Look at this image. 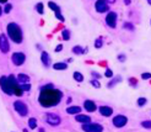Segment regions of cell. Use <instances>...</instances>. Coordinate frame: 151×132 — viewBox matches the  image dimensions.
<instances>
[{
  "label": "cell",
  "instance_id": "1",
  "mask_svg": "<svg viewBox=\"0 0 151 132\" xmlns=\"http://www.w3.org/2000/svg\"><path fill=\"white\" fill-rule=\"evenodd\" d=\"M62 99H63V93L55 88L40 89L38 103L43 107H54L62 101Z\"/></svg>",
  "mask_w": 151,
  "mask_h": 132
},
{
  "label": "cell",
  "instance_id": "2",
  "mask_svg": "<svg viewBox=\"0 0 151 132\" xmlns=\"http://www.w3.org/2000/svg\"><path fill=\"white\" fill-rule=\"evenodd\" d=\"M6 32H7V36L11 38V41L15 43H21L24 41L22 31L16 22H10V24L6 26Z\"/></svg>",
  "mask_w": 151,
  "mask_h": 132
},
{
  "label": "cell",
  "instance_id": "3",
  "mask_svg": "<svg viewBox=\"0 0 151 132\" xmlns=\"http://www.w3.org/2000/svg\"><path fill=\"white\" fill-rule=\"evenodd\" d=\"M81 128H82V131H85V132H102L103 131V126L100 125V123H97V122L82 123Z\"/></svg>",
  "mask_w": 151,
  "mask_h": 132
},
{
  "label": "cell",
  "instance_id": "4",
  "mask_svg": "<svg viewBox=\"0 0 151 132\" xmlns=\"http://www.w3.org/2000/svg\"><path fill=\"white\" fill-rule=\"evenodd\" d=\"M0 88H1V90L5 93V94H7V95H14V91H12V88H11L9 77L1 75V78H0Z\"/></svg>",
  "mask_w": 151,
  "mask_h": 132
},
{
  "label": "cell",
  "instance_id": "5",
  "mask_svg": "<svg viewBox=\"0 0 151 132\" xmlns=\"http://www.w3.org/2000/svg\"><path fill=\"white\" fill-rule=\"evenodd\" d=\"M127 123H128V117L125 115H122V114H119V115L114 116V117L112 119V125L116 128H123Z\"/></svg>",
  "mask_w": 151,
  "mask_h": 132
},
{
  "label": "cell",
  "instance_id": "6",
  "mask_svg": "<svg viewBox=\"0 0 151 132\" xmlns=\"http://www.w3.org/2000/svg\"><path fill=\"white\" fill-rule=\"evenodd\" d=\"M14 109H15V111H16L21 117H25V116L28 115V107L25 103H22L20 101V100H16V101L14 103Z\"/></svg>",
  "mask_w": 151,
  "mask_h": 132
},
{
  "label": "cell",
  "instance_id": "7",
  "mask_svg": "<svg viewBox=\"0 0 151 132\" xmlns=\"http://www.w3.org/2000/svg\"><path fill=\"white\" fill-rule=\"evenodd\" d=\"M9 80H10V84H11V88H12V91H14V95L21 96L22 94H24V90L21 89L20 83H19L17 78H15V77L11 74V75H9Z\"/></svg>",
  "mask_w": 151,
  "mask_h": 132
},
{
  "label": "cell",
  "instance_id": "8",
  "mask_svg": "<svg viewBox=\"0 0 151 132\" xmlns=\"http://www.w3.org/2000/svg\"><path fill=\"white\" fill-rule=\"evenodd\" d=\"M117 20H118V15L114 11H108L107 12V16H106L104 21H106V25L111 28H116L117 27Z\"/></svg>",
  "mask_w": 151,
  "mask_h": 132
},
{
  "label": "cell",
  "instance_id": "9",
  "mask_svg": "<svg viewBox=\"0 0 151 132\" xmlns=\"http://www.w3.org/2000/svg\"><path fill=\"white\" fill-rule=\"evenodd\" d=\"M11 61L16 67H20L25 63L26 56H25V53H22V52H14L11 56Z\"/></svg>",
  "mask_w": 151,
  "mask_h": 132
},
{
  "label": "cell",
  "instance_id": "10",
  "mask_svg": "<svg viewBox=\"0 0 151 132\" xmlns=\"http://www.w3.org/2000/svg\"><path fill=\"white\" fill-rule=\"evenodd\" d=\"M46 122L50 126H59L60 122H62V119H60V116L54 114V112H50V114H47L46 116Z\"/></svg>",
  "mask_w": 151,
  "mask_h": 132
},
{
  "label": "cell",
  "instance_id": "11",
  "mask_svg": "<svg viewBox=\"0 0 151 132\" xmlns=\"http://www.w3.org/2000/svg\"><path fill=\"white\" fill-rule=\"evenodd\" d=\"M95 9H96V11L99 12V14L108 12L109 11V4L106 1V0H96Z\"/></svg>",
  "mask_w": 151,
  "mask_h": 132
},
{
  "label": "cell",
  "instance_id": "12",
  "mask_svg": "<svg viewBox=\"0 0 151 132\" xmlns=\"http://www.w3.org/2000/svg\"><path fill=\"white\" fill-rule=\"evenodd\" d=\"M0 51L1 53H7L10 51V44H9V41L4 34L0 35Z\"/></svg>",
  "mask_w": 151,
  "mask_h": 132
},
{
  "label": "cell",
  "instance_id": "13",
  "mask_svg": "<svg viewBox=\"0 0 151 132\" xmlns=\"http://www.w3.org/2000/svg\"><path fill=\"white\" fill-rule=\"evenodd\" d=\"M99 112L104 116V117H109V116L113 115V109L111 106H107V105H102L99 107Z\"/></svg>",
  "mask_w": 151,
  "mask_h": 132
},
{
  "label": "cell",
  "instance_id": "14",
  "mask_svg": "<svg viewBox=\"0 0 151 132\" xmlns=\"http://www.w3.org/2000/svg\"><path fill=\"white\" fill-rule=\"evenodd\" d=\"M84 109L87 111V112H93L97 110V105L93 100H85L84 103Z\"/></svg>",
  "mask_w": 151,
  "mask_h": 132
},
{
  "label": "cell",
  "instance_id": "15",
  "mask_svg": "<svg viewBox=\"0 0 151 132\" xmlns=\"http://www.w3.org/2000/svg\"><path fill=\"white\" fill-rule=\"evenodd\" d=\"M41 62L43 63L44 67H49L50 66V56L46 51H42V53H41Z\"/></svg>",
  "mask_w": 151,
  "mask_h": 132
},
{
  "label": "cell",
  "instance_id": "16",
  "mask_svg": "<svg viewBox=\"0 0 151 132\" xmlns=\"http://www.w3.org/2000/svg\"><path fill=\"white\" fill-rule=\"evenodd\" d=\"M75 120L78 122H81V123H86V122H91V117L88 115H82L81 112L80 114H76L75 115Z\"/></svg>",
  "mask_w": 151,
  "mask_h": 132
},
{
  "label": "cell",
  "instance_id": "17",
  "mask_svg": "<svg viewBox=\"0 0 151 132\" xmlns=\"http://www.w3.org/2000/svg\"><path fill=\"white\" fill-rule=\"evenodd\" d=\"M52 67H53V69H55V71H65L68 68V63L66 62H57V63H54Z\"/></svg>",
  "mask_w": 151,
  "mask_h": 132
},
{
  "label": "cell",
  "instance_id": "18",
  "mask_svg": "<svg viewBox=\"0 0 151 132\" xmlns=\"http://www.w3.org/2000/svg\"><path fill=\"white\" fill-rule=\"evenodd\" d=\"M73 53L74 54H78V56H81V54H84V53H86L87 52V48H82V46H74V47H73Z\"/></svg>",
  "mask_w": 151,
  "mask_h": 132
},
{
  "label": "cell",
  "instance_id": "19",
  "mask_svg": "<svg viewBox=\"0 0 151 132\" xmlns=\"http://www.w3.org/2000/svg\"><path fill=\"white\" fill-rule=\"evenodd\" d=\"M66 112L69 115H76L81 112V107L80 106H69L66 109Z\"/></svg>",
  "mask_w": 151,
  "mask_h": 132
},
{
  "label": "cell",
  "instance_id": "20",
  "mask_svg": "<svg viewBox=\"0 0 151 132\" xmlns=\"http://www.w3.org/2000/svg\"><path fill=\"white\" fill-rule=\"evenodd\" d=\"M17 80H19L20 84H22V83H29V77L27 74H25V73H20L17 75Z\"/></svg>",
  "mask_w": 151,
  "mask_h": 132
},
{
  "label": "cell",
  "instance_id": "21",
  "mask_svg": "<svg viewBox=\"0 0 151 132\" xmlns=\"http://www.w3.org/2000/svg\"><path fill=\"white\" fill-rule=\"evenodd\" d=\"M122 80H123V78H122L120 75H119V77H117V78H112V80H111V82H108V84H107V88H108V89H109V88H113L117 83H120Z\"/></svg>",
  "mask_w": 151,
  "mask_h": 132
},
{
  "label": "cell",
  "instance_id": "22",
  "mask_svg": "<svg viewBox=\"0 0 151 132\" xmlns=\"http://www.w3.org/2000/svg\"><path fill=\"white\" fill-rule=\"evenodd\" d=\"M73 78H74L75 82H78V83H82V82H84V75H82V73H80V72H74Z\"/></svg>",
  "mask_w": 151,
  "mask_h": 132
},
{
  "label": "cell",
  "instance_id": "23",
  "mask_svg": "<svg viewBox=\"0 0 151 132\" xmlns=\"http://www.w3.org/2000/svg\"><path fill=\"white\" fill-rule=\"evenodd\" d=\"M70 37H71V32H70V30H63L62 31V38L64 41H69L70 40Z\"/></svg>",
  "mask_w": 151,
  "mask_h": 132
},
{
  "label": "cell",
  "instance_id": "24",
  "mask_svg": "<svg viewBox=\"0 0 151 132\" xmlns=\"http://www.w3.org/2000/svg\"><path fill=\"white\" fill-rule=\"evenodd\" d=\"M48 7H49L50 10L54 11V12L60 11V6H59V5H57L55 3H53V1H48Z\"/></svg>",
  "mask_w": 151,
  "mask_h": 132
},
{
  "label": "cell",
  "instance_id": "25",
  "mask_svg": "<svg viewBox=\"0 0 151 132\" xmlns=\"http://www.w3.org/2000/svg\"><path fill=\"white\" fill-rule=\"evenodd\" d=\"M146 104H147V99H146V98H139V99L137 100V105H138L139 107L145 106Z\"/></svg>",
  "mask_w": 151,
  "mask_h": 132
},
{
  "label": "cell",
  "instance_id": "26",
  "mask_svg": "<svg viewBox=\"0 0 151 132\" xmlns=\"http://www.w3.org/2000/svg\"><path fill=\"white\" fill-rule=\"evenodd\" d=\"M28 127L31 128V130H35L37 127V120L35 117H31L28 120Z\"/></svg>",
  "mask_w": 151,
  "mask_h": 132
},
{
  "label": "cell",
  "instance_id": "27",
  "mask_svg": "<svg viewBox=\"0 0 151 132\" xmlns=\"http://www.w3.org/2000/svg\"><path fill=\"white\" fill-rule=\"evenodd\" d=\"M141 127L142 128H146V130H151V120H144L141 121Z\"/></svg>",
  "mask_w": 151,
  "mask_h": 132
},
{
  "label": "cell",
  "instance_id": "28",
  "mask_svg": "<svg viewBox=\"0 0 151 132\" xmlns=\"http://www.w3.org/2000/svg\"><path fill=\"white\" fill-rule=\"evenodd\" d=\"M36 11L38 12L40 15L44 14V6H43L42 3H37V4H36Z\"/></svg>",
  "mask_w": 151,
  "mask_h": 132
},
{
  "label": "cell",
  "instance_id": "29",
  "mask_svg": "<svg viewBox=\"0 0 151 132\" xmlns=\"http://www.w3.org/2000/svg\"><path fill=\"white\" fill-rule=\"evenodd\" d=\"M102 46H103V38L100 37V38H97V40L95 41V48H102Z\"/></svg>",
  "mask_w": 151,
  "mask_h": 132
},
{
  "label": "cell",
  "instance_id": "30",
  "mask_svg": "<svg viewBox=\"0 0 151 132\" xmlns=\"http://www.w3.org/2000/svg\"><path fill=\"white\" fill-rule=\"evenodd\" d=\"M90 84H91L92 87H93V88H96V89L101 88V83H100V80H99V79H91V80H90Z\"/></svg>",
  "mask_w": 151,
  "mask_h": 132
},
{
  "label": "cell",
  "instance_id": "31",
  "mask_svg": "<svg viewBox=\"0 0 151 132\" xmlns=\"http://www.w3.org/2000/svg\"><path fill=\"white\" fill-rule=\"evenodd\" d=\"M20 87L24 91H29L31 90V84L29 83H22V84H20Z\"/></svg>",
  "mask_w": 151,
  "mask_h": 132
},
{
  "label": "cell",
  "instance_id": "32",
  "mask_svg": "<svg viewBox=\"0 0 151 132\" xmlns=\"http://www.w3.org/2000/svg\"><path fill=\"white\" fill-rule=\"evenodd\" d=\"M128 83H129V85H130V87H133V88L138 87V80L135 78H129V79H128Z\"/></svg>",
  "mask_w": 151,
  "mask_h": 132
},
{
  "label": "cell",
  "instance_id": "33",
  "mask_svg": "<svg viewBox=\"0 0 151 132\" xmlns=\"http://www.w3.org/2000/svg\"><path fill=\"white\" fill-rule=\"evenodd\" d=\"M123 27H124L125 30H130V31H134V30H135V27H134V25L132 24V22H124Z\"/></svg>",
  "mask_w": 151,
  "mask_h": 132
},
{
  "label": "cell",
  "instance_id": "34",
  "mask_svg": "<svg viewBox=\"0 0 151 132\" xmlns=\"http://www.w3.org/2000/svg\"><path fill=\"white\" fill-rule=\"evenodd\" d=\"M140 77H141L142 80H149V79H151V73L150 72H144Z\"/></svg>",
  "mask_w": 151,
  "mask_h": 132
},
{
  "label": "cell",
  "instance_id": "35",
  "mask_svg": "<svg viewBox=\"0 0 151 132\" xmlns=\"http://www.w3.org/2000/svg\"><path fill=\"white\" fill-rule=\"evenodd\" d=\"M104 77H106V78L112 79L113 77H114V75H113V71H112V69H106V72H104Z\"/></svg>",
  "mask_w": 151,
  "mask_h": 132
},
{
  "label": "cell",
  "instance_id": "36",
  "mask_svg": "<svg viewBox=\"0 0 151 132\" xmlns=\"http://www.w3.org/2000/svg\"><path fill=\"white\" fill-rule=\"evenodd\" d=\"M117 59L120 62V63H124V62L127 61V56L124 53H120V54H118V56H117Z\"/></svg>",
  "mask_w": 151,
  "mask_h": 132
},
{
  "label": "cell",
  "instance_id": "37",
  "mask_svg": "<svg viewBox=\"0 0 151 132\" xmlns=\"http://www.w3.org/2000/svg\"><path fill=\"white\" fill-rule=\"evenodd\" d=\"M55 18H57V20H59L60 22H64V21H65L64 16L62 15V11H57V12H55Z\"/></svg>",
  "mask_w": 151,
  "mask_h": 132
},
{
  "label": "cell",
  "instance_id": "38",
  "mask_svg": "<svg viewBox=\"0 0 151 132\" xmlns=\"http://www.w3.org/2000/svg\"><path fill=\"white\" fill-rule=\"evenodd\" d=\"M11 10H12V5H11V4H6L5 7H4V12H5V14H9Z\"/></svg>",
  "mask_w": 151,
  "mask_h": 132
},
{
  "label": "cell",
  "instance_id": "39",
  "mask_svg": "<svg viewBox=\"0 0 151 132\" xmlns=\"http://www.w3.org/2000/svg\"><path fill=\"white\" fill-rule=\"evenodd\" d=\"M91 75H92V78H93V79H101V77H102V75H101L100 73H97V72H93V71L91 72Z\"/></svg>",
  "mask_w": 151,
  "mask_h": 132
},
{
  "label": "cell",
  "instance_id": "40",
  "mask_svg": "<svg viewBox=\"0 0 151 132\" xmlns=\"http://www.w3.org/2000/svg\"><path fill=\"white\" fill-rule=\"evenodd\" d=\"M54 51H55L57 53H58V52H60V51H63V44H58Z\"/></svg>",
  "mask_w": 151,
  "mask_h": 132
},
{
  "label": "cell",
  "instance_id": "41",
  "mask_svg": "<svg viewBox=\"0 0 151 132\" xmlns=\"http://www.w3.org/2000/svg\"><path fill=\"white\" fill-rule=\"evenodd\" d=\"M42 88H43V89H49V88H54V87H53V84L50 83V84H46V85H43Z\"/></svg>",
  "mask_w": 151,
  "mask_h": 132
},
{
  "label": "cell",
  "instance_id": "42",
  "mask_svg": "<svg viewBox=\"0 0 151 132\" xmlns=\"http://www.w3.org/2000/svg\"><path fill=\"white\" fill-rule=\"evenodd\" d=\"M106 1H107L109 5H112V4H114V3H116V0H106Z\"/></svg>",
  "mask_w": 151,
  "mask_h": 132
},
{
  "label": "cell",
  "instance_id": "43",
  "mask_svg": "<svg viewBox=\"0 0 151 132\" xmlns=\"http://www.w3.org/2000/svg\"><path fill=\"white\" fill-rule=\"evenodd\" d=\"M124 4L125 5H130L132 4V0H124Z\"/></svg>",
  "mask_w": 151,
  "mask_h": 132
},
{
  "label": "cell",
  "instance_id": "44",
  "mask_svg": "<svg viewBox=\"0 0 151 132\" xmlns=\"http://www.w3.org/2000/svg\"><path fill=\"white\" fill-rule=\"evenodd\" d=\"M71 62H73V58H68L66 59V63H71Z\"/></svg>",
  "mask_w": 151,
  "mask_h": 132
},
{
  "label": "cell",
  "instance_id": "45",
  "mask_svg": "<svg viewBox=\"0 0 151 132\" xmlns=\"http://www.w3.org/2000/svg\"><path fill=\"white\" fill-rule=\"evenodd\" d=\"M7 0H0V4H6Z\"/></svg>",
  "mask_w": 151,
  "mask_h": 132
},
{
  "label": "cell",
  "instance_id": "46",
  "mask_svg": "<svg viewBox=\"0 0 151 132\" xmlns=\"http://www.w3.org/2000/svg\"><path fill=\"white\" fill-rule=\"evenodd\" d=\"M3 12H4V10L1 9V6H0V16H1V14H3Z\"/></svg>",
  "mask_w": 151,
  "mask_h": 132
},
{
  "label": "cell",
  "instance_id": "47",
  "mask_svg": "<svg viewBox=\"0 0 151 132\" xmlns=\"http://www.w3.org/2000/svg\"><path fill=\"white\" fill-rule=\"evenodd\" d=\"M147 4H149V5H151V0H147Z\"/></svg>",
  "mask_w": 151,
  "mask_h": 132
},
{
  "label": "cell",
  "instance_id": "48",
  "mask_svg": "<svg viewBox=\"0 0 151 132\" xmlns=\"http://www.w3.org/2000/svg\"><path fill=\"white\" fill-rule=\"evenodd\" d=\"M150 25H151V20H150Z\"/></svg>",
  "mask_w": 151,
  "mask_h": 132
}]
</instances>
